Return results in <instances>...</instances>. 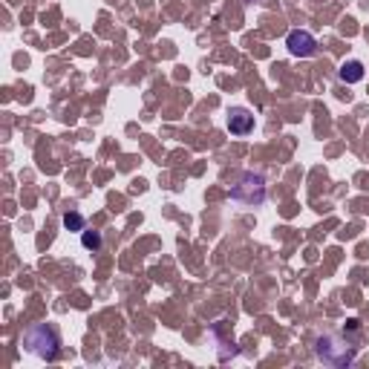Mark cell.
Listing matches in <instances>:
<instances>
[{"mask_svg":"<svg viewBox=\"0 0 369 369\" xmlns=\"http://www.w3.org/2000/svg\"><path fill=\"white\" fill-rule=\"evenodd\" d=\"M23 346H26V352H32V355H38L43 361H55L61 352V335L52 323H35L26 329Z\"/></svg>","mask_w":369,"mask_h":369,"instance_id":"6da1fadb","label":"cell"},{"mask_svg":"<svg viewBox=\"0 0 369 369\" xmlns=\"http://www.w3.org/2000/svg\"><path fill=\"white\" fill-rule=\"evenodd\" d=\"M315 352H317V358L323 361V363H332V366H349L352 361H355L358 355V346L352 343V341H343L341 335H323V338H317L315 343Z\"/></svg>","mask_w":369,"mask_h":369,"instance_id":"7a4b0ae2","label":"cell"},{"mask_svg":"<svg viewBox=\"0 0 369 369\" xmlns=\"http://www.w3.org/2000/svg\"><path fill=\"white\" fill-rule=\"evenodd\" d=\"M231 197L237 202L248 205V208L263 205V199H266V179L260 173H243V179H239V185H234Z\"/></svg>","mask_w":369,"mask_h":369,"instance_id":"3957f363","label":"cell"},{"mask_svg":"<svg viewBox=\"0 0 369 369\" xmlns=\"http://www.w3.org/2000/svg\"><path fill=\"white\" fill-rule=\"evenodd\" d=\"M286 46H288V52H292L295 58H312V55L317 52V41H315L312 32H306V29L288 32Z\"/></svg>","mask_w":369,"mask_h":369,"instance_id":"277c9868","label":"cell"},{"mask_svg":"<svg viewBox=\"0 0 369 369\" xmlns=\"http://www.w3.org/2000/svg\"><path fill=\"white\" fill-rule=\"evenodd\" d=\"M228 130L234 136H248L254 130V116L248 113V110H243V107H231V113H228Z\"/></svg>","mask_w":369,"mask_h":369,"instance_id":"5b68a950","label":"cell"},{"mask_svg":"<svg viewBox=\"0 0 369 369\" xmlns=\"http://www.w3.org/2000/svg\"><path fill=\"white\" fill-rule=\"evenodd\" d=\"M338 78H341V81H346V84L363 81V63L361 61H343L341 70H338Z\"/></svg>","mask_w":369,"mask_h":369,"instance_id":"8992f818","label":"cell"},{"mask_svg":"<svg viewBox=\"0 0 369 369\" xmlns=\"http://www.w3.org/2000/svg\"><path fill=\"white\" fill-rule=\"evenodd\" d=\"M63 228H67V231H84V228H87L84 214H78V211H67V214H63Z\"/></svg>","mask_w":369,"mask_h":369,"instance_id":"52a82bcc","label":"cell"},{"mask_svg":"<svg viewBox=\"0 0 369 369\" xmlns=\"http://www.w3.org/2000/svg\"><path fill=\"white\" fill-rule=\"evenodd\" d=\"M81 246H84L87 251H99V248H101V234L84 228V231H81Z\"/></svg>","mask_w":369,"mask_h":369,"instance_id":"ba28073f","label":"cell"}]
</instances>
